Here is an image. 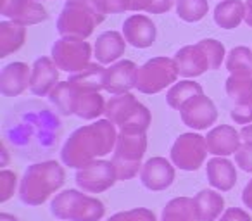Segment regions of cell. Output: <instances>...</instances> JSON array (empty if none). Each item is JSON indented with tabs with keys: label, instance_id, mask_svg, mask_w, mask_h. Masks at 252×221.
I'll return each instance as SVG.
<instances>
[{
	"label": "cell",
	"instance_id": "obj_1",
	"mask_svg": "<svg viewBox=\"0 0 252 221\" xmlns=\"http://www.w3.org/2000/svg\"><path fill=\"white\" fill-rule=\"evenodd\" d=\"M61 120L40 102H23L12 107L4 120V135L21 158L49 156L57 145Z\"/></svg>",
	"mask_w": 252,
	"mask_h": 221
},
{
	"label": "cell",
	"instance_id": "obj_2",
	"mask_svg": "<svg viewBox=\"0 0 252 221\" xmlns=\"http://www.w3.org/2000/svg\"><path fill=\"white\" fill-rule=\"evenodd\" d=\"M118 133V126L107 118L76 128L61 149V161L64 166L78 169L102 156L111 154L114 152Z\"/></svg>",
	"mask_w": 252,
	"mask_h": 221
},
{
	"label": "cell",
	"instance_id": "obj_3",
	"mask_svg": "<svg viewBox=\"0 0 252 221\" xmlns=\"http://www.w3.org/2000/svg\"><path fill=\"white\" fill-rule=\"evenodd\" d=\"M66 182L63 164L52 159L33 162L26 168L19 182V199L26 206H40Z\"/></svg>",
	"mask_w": 252,
	"mask_h": 221
},
{
	"label": "cell",
	"instance_id": "obj_4",
	"mask_svg": "<svg viewBox=\"0 0 252 221\" xmlns=\"http://www.w3.org/2000/svg\"><path fill=\"white\" fill-rule=\"evenodd\" d=\"M50 213L61 221H100L105 214L104 202L87 192L67 189L50 202Z\"/></svg>",
	"mask_w": 252,
	"mask_h": 221
},
{
	"label": "cell",
	"instance_id": "obj_5",
	"mask_svg": "<svg viewBox=\"0 0 252 221\" xmlns=\"http://www.w3.org/2000/svg\"><path fill=\"white\" fill-rule=\"evenodd\" d=\"M147 151V131L119 130L112 152V164L118 173V182L131 180L142 169V159Z\"/></svg>",
	"mask_w": 252,
	"mask_h": 221
},
{
	"label": "cell",
	"instance_id": "obj_6",
	"mask_svg": "<svg viewBox=\"0 0 252 221\" xmlns=\"http://www.w3.org/2000/svg\"><path fill=\"white\" fill-rule=\"evenodd\" d=\"M105 16L87 0H66L59 18H57V32L61 36H74L87 40L94 30L104 21Z\"/></svg>",
	"mask_w": 252,
	"mask_h": 221
},
{
	"label": "cell",
	"instance_id": "obj_7",
	"mask_svg": "<svg viewBox=\"0 0 252 221\" xmlns=\"http://www.w3.org/2000/svg\"><path fill=\"white\" fill-rule=\"evenodd\" d=\"M104 114L119 130L147 131L152 121L151 111L142 102H138L130 92L109 98Z\"/></svg>",
	"mask_w": 252,
	"mask_h": 221
},
{
	"label": "cell",
	"instance_id": "obj_8",
	"mask_svg": "<svg viewBox=\"0 0 252 221\" xmlns=\"http://www.w3.org/2000/svg\"><path fill=\"white\" fill-rule=\"evenodd\" d=\"M180 76L175 59L169 57H152L137 69L135 88L142 94H159L168 87H173Z\"/></svg>",
	"mask_w": 252,
	"mask_h": 221
},
{
	"label": "cell",
	"instance_id": "obj_9",
	"mask_svg": "<svg viewBox=\"0 0 252 221\" xmlns=\"http://www.w3.org/2000/svg\"><path fill=\"white\" fill-rule=\"evenodd\" d=\"M92 47L83 38L61 36L52 45V59L64 73H78L90 64Z\"/></svg>",
	"mask_w": 252,
	"mask_h": 221
},
{
	"label": "cell",
	"instance_id": "obj_10",
	"mask_svg": "<svg viewBox=\"0 0 252 221\" xmlns=\"http://www.w3.org/2000/svg\"><path fill=\"white\" fill-rule=\"evenodd\" d=\"M207 154L206 137L199 133H182L169 151L171 162L183 171H197L204 164Z\"/></svg>",
	"mask_w": 252,
	"mask_h": 221
},
{
	"label": "cell",
	"instance_id": "obj_11",
	"mask_svg": "<svg viewBox=\"0 0 252 221\" xmlns=\"http://www.w3.org/2000/svg\"><path fill=\"white\" fill-rule=\"evenodd\" d=\"M74 180H76L78 189L83 192L102 193L118 182V173H116L112 161L95 159V161L78 168Z\"/></svg>",
	"mask_w": 252,
	"mask_h": 221
},
{
	"label": "cell",
	"instance_id": "obj_12",
	"mask_svg": "<svg viewBox=\"0 0 252 221\" xmlns=\"http://www.w3.org/2000/svg\"><path fill=\"white\" fill-rule=\"evenodd\" d=\"M226 94L231 100L230 118L237 125L252 123V78L230 74L224 83Z\"/></svg>",
	"mask_w": 252,
	"mask_h": 221
},
{
	"label": "cell",
	"instance_id": "obj_13",
	"mask_svg": "<svg viewBox=\"0 0 252 221\" xmlns=\"http://www.w3.org/2000/svg\"><path fill=\"white\" fill-rule=\"evenodd\" d=\"M180 118L183 125L192 130H207L218 120V109L214 102L204 94L195 95L180 109Z\"/></svg>",
	"mask_w": 252,
	"mask_h": 221
},
{
	"label": "cell",
	"instance_id": "obj_14",
	"mask_svg": "<svg viewBox=\"0 0 252 221\" xmlns=\"http://www.w3.org/2000/svg\"><path fill=\"white\" fill-rule=\"evenodd\" d=\"M140 182L147 190L162 192L175 182V164L166 158H151L142 166Z\"/></svg>",
	"mask_w": 252,
	"mask_h": 221
},
{
	"label": "cell",
	"instance_id": "obj_15",
	"mask_svg": "<svg viewBox=\"0 0 252 221\" xmlns=\"http://www.w3.org/2000/svg\"><path fill=\"white\" fill-rule=\"evenodd\" d=\"M2 16L25 26L38 25L49 18L45 7L38 0H2Z\"/></svg>",
	"mask_w": 252,
	"mask_h": 221
},
{
	"label": "cell",
	"instance_id": "obj_16",
	"mask_svg": "<svg viewBox=\"0 0 252 221\" xmlns=\"http://www.w3.org/2000/svg\"><path fill=\"white\" fill-rule=\"evenodd\" d=\"M138 66L133 61H118L105 67L104 73V90L111 95L128 94L135 88V76H137Z\"/></svg>",
	"mask_w": 252,
	"mask_h": 221
},
{
	"label": "cell",
	"instance_id": "obj_17",
	"mask_svg": "<svg viewBox=\"0 0 252 221\" xmlns=\"http://www.w3.org/2000/svg\"><path fill=\"white\" fill-rule=\"evenodd\" d=\"M123 36L126 43H130L135 49H147L154 45L158 28L151 18L144 14H133L123 23Z\"/></svg>",
	"mask_w": 252,
	"mask_h": 221
},
{
	"label": "cell",
	"instance_id": "obj_18",
	"mask_svg": "<svg viewBox=\"0 0 252 221\" xmlns=\"http://www.w3.org/2000/svg\"><path fill=\"white\" fill-rule=\"evenodd\" d=\"M59 83V67L52 57H38L32 66L30 92L36 97H47Z\"/></svg>",
	"mask_w": 252,
	"mask_h": 221
},
{
	"label": "cell",
	"instance_id": "obj_19",
	"mask_svg": "<svg viewBox=\"0 0 252 221\" xmlns=\"http://www.w3.org/2000/svg\"><path fill=\"white\" fill-rule=\"evenodd\" d=\"M175 63L178 66L180 76L195 78L204 74L206 71H211V64L204 52L202 45L199 42L195 45H185L175 54Z\"/></svg>",
	"mask_w": 252,
	"mask_h": 221
},
{
	"label": "cell",
	"instance_id": "obj_20",
	"mask_svg": "<svg viewBox=\"0 0 252 221\" xmlns=\"http://www.w3.org/2000/svg\"><path fill=\"white\" fill-rule=\"evenodd\" d=\"M32 67L25 63H9L0 73V94L4 97H19L26 88H30Z\"/></svg>",
	"mask_w": 252,
	"mask_h": 221
},
{
	"label": "cell",
	"instance_id": "obj_21",
	"mask_svg": "<svg viewBox=\"0 0 252 221\" xmlns=\"http://www.w3.org/2000/svg\"><path fill=\"white\" fill-rule=\"evenodd\" d=\"M206 145L209 154L220 156V158H226L231 156L240 149L242 145V135L230 125H220L214 126L213 130L207 133Z\"/></svg>",
	"mask_w": 252,
	"mask_h": 221
},
{
	"label": "cell",
	"instance_id": "obj_22",
	"mask_svg": "<svg viewBox=\"0 0 252 221\" xmlns=\"http://www.w3.org/2000/svg\"><path fill=\"white\" fill-rule=\"evenodd\" d=\"M206 176L207 182L213 189L220 192H230L237 183V169L235 164L226 158H216L209 159L206 166Z\"/></svg>",
	"mask_w": 252,
	"mask_h": 221
},
{
	"label": "cell",
	"instance_id": "obj_23",
	"mask_svg": "<svg viewBox=\"0 0 252 221\" xmlns=\"http://www.w3.org/2000/svg\"><path fill=\"white\" fill-rule=\"evenodd\" d=\"M126 50V40L123 33L104 32L97 36L94 45V56L100 64H114Z\"/></svg>",
	"mask_w": 252,
	"mask_h": 221
},
{
	"label": "cell",
	"instance_id": "obj_24",
	"mask_svg": "<svg viewBox=\"0 0 252 221\" xmlns=\"http://www.w3.org/2000/svg\"><path fill=\"white\" fill-rule=\"evenodd\" d=\"M81 92L74 87L69 81H59V83L54 87V90L49 94L50 104L56 107V111L63 116H71V114H76V105L78 98H80Z\"/></svg>",
	"mask_w": 252,
	"mask_h": 221
},
{
	"label": "cell",
	"instance_id": "obj_25",
	"mask_svg": "<svg viewBox=\"0 0 252 221\" xmlns=\"http://www.w3.org/2000/svg\"><path fill=\"white\" fill-rule=\"evenodd\" d=\"M193 202L197 207L200 221H216L223 214L224 209V199L220 193V190L204 189L199 193H195Z\"/></svg>",
	"mask_w": 252,
	"mask_h": 221
},
{
	"label": "cell",
	"instance_id": "obj_26",
	"mask_svg": "<svg viewBox=\"0 0 252 221\" xmlns=\"http://www.w3.org/2000/svg\"><path fill=\"white\" fill-rule=\"evenodd\" d=\"M26 40V26L16 21H2L0 23V57L11 56L18 52Z\"/></svg>",
	"mask_w": 252,
	"mask_h": 221
},
{
	"label": "cell",
	"instance_id": "obj_27",
	"mask_svg": "<svg viewBox=\"0 0 252 221\" xmlns=\"http://www.w3.org/2000/svg\"><path fill=\"white\" fill-rule=\"evenodd\" d=\"M214 23L223 30H235L245 16V4L242 0H221L214 9Z\"/></svg>",
	"mask_w": 252,
	"mask_h": 221
},
{
	"label": "cell",
	"instance_id": "obj_28",
	"mask_svg": "<svg viewBox=\"0 0 252 221\" xmlns=\"http://www.w3.org/2000/svg\"><path fill=\"white\" fill-rule=\"evenodd\" d=\"M104 64L90 63L85 69L71 74L67 81L73 83L80 92H100L104 90Z\"/></svg>",
	"mask_w": 252,
	"mask_h": 221
},
{
	"label": "cell",
	"instance_id": "obj_29",
	"mask_svg": "<svg viewBox=\"0 0 252 221\" xmlns=\"http://www.w3.org/2000/svg\"><path fill=\"white\" fill-rule=\"evenodd\" d=\"M161 221H200L197 207L190 197H175L164 206Z\"/></svg>",
	"mask_w": 252,
	"mask_h": 221
},
{
	"label": "cell",
	"instance_id": "obj_30",
	"mask_svg": "<svg viewBox=\"0 0 252 221\" xmlns=\"http://www.w3.org/2000/svg\"><path fill=\"white\" fill-rule=\"evenodd\" d=\"M200 94H204L200 83H197L193 80H182V81H176L173 87H169L168 94H166V102H168V105L171 109L180 111L185 102H189L192 97Z\"/></svg>",
	"mask_w": 252,
	"mask_h": 221
},
{
	"label": "cell",
	"instance_id": "obj_31",
	"mask_svg": "<svg viewBox=\"0 0 252 221\" xmlns=\"http://www.w3.org/2000/svg\"><path fill=\"white\" fill-rule=\"evenodd\" d=\"M105 104L107 102L104 100L100 92H81L74 116L87 121L97 120L98 116H102L105 113Z\"/></svg>",
	"mask_w": 252,
	"mask_h": 221
},
{
	"label": "cell",
	"instance_id": "obj_32",
	"mask_svg": "<svg viewBox=\"0 0 252 221\" xmlns=\"http://www.w3.org/2000/svg\"><path fill=\"white\" fill-rule=\"evenodd\" d=\"M226 69L233 76L252 78V50L249 47H235L226 54Z\"/></svg>",
	"mask_w": 252,
	"mask_h": 221
},
{
	"label": "cell",
	"instance_id": "obj_33",
	"mask_svg": "<svg viewBox=\"0 0 252 221\" xmlns=\"http://www.w3.org/2000/svg\"><path fill=\"white\" fill-rule=\"evenodd\" d=\"M209 11L207 0H176V14L185 23H197Z\"/></svg>",
	"mask_w": 252,
	"mask_h": 221
},
{
	"label": "cell",
	"instance_id": "obj_34",
	"mask_svg": "<svg viewBox=\"0 0 252 221\" xmlns=\"http://www.w3.org/2000/svg\"><path fill=\"white\" fill-rule=\"evenodd\" d=\"M200 45H202L204 52H206L207 59H209V64H211V71H216L221 67V63L224 61L226 57V50H224V45L221 42L214 38H204L200 40Z\"/></svg>",
	"mask_w": 252,
	"mask_h": 221
},
{
	"label": "cell",
	"instance_id": "obj_35",
	"mask_svg": "<svg viewBox=\"0 0 252 221\" xmlns=\"http://www.w3.org/2000/svg\"><path fill=\"white\" fill-rule=\"evenodd\" d=\"M90 2L104 16L131 11V0H90Z\"/></svg>",
	"mask_w": 252,
	"mask_h": 221
},
{
	"label": "cell",
	"instance_id": "obj_36",
	"mask_svg": "<svg viewBox=\"0 0 252 221\" xmlns=\"http://www.w3.org/2000/svg\"><path fill=\"white\" fill-rule=\"evenodd\" d=\"M107 221H158V218L147 207H135V209L112 214Z\"/></svg>",
	"mask_w": 252,
	"mask_h": 221
},
{
	"label": "cell",
	"instance_id": "obj_37",
	"mask_svg": "<svg viewBox=\"0 0 252 221\" xmlns=\"http://www.w3.org/2000/svg\"><path fill=\"white\" fill-rule=\"evenodd\" d=\"M16 183H18V176L14 171H9V169L0 171V202H7L14 195Z\"/></svg>",
	"mask_w": 252,
	"mask_h": 221
},
{
	"label": "cell",
	"instance_id": "obj_38",
	"mask_svg": "<svg viewBox=\"0 0 252 221\" xmlns=\"http://www.w3.org/2000/svg\"><path fill=\"white\" fill-rule=\"evenodd\" d=\"M235 162L245 173H252V142H244L235 152Z\"/></svg>",
	"mask_w": 252,
	"mask_h": 221
},
{
	"label": "cell",
	"instance_id": "obj_39",
	"mask_svg": "<svg viewBox=\"0 0 252 221\" xmlns=\"http://www.w3.org/2000/svg\"><path fill=\"white\" fill-rule=\"evenodd\" d=\"M218 221H252V218L240 207H230L221 214Z\"/></svg>",
	"mask_w": 252,
	"mask_h": 221
},
{
	"label": "cell",
	"instance_id": "obj_40",
	"mask_svg": "<svg viewBox=\"0 0 252 221\" xmlns=\"http://www.w3.org/2000/svg\"><path fill=\"white\" fill-rule=\"evenodd\" d=\"M154 5H156V0H131V11L135 12L145 11L149 14H152Z\"/></svg>",
	"mask_w": 252,
	"mask_h": 221
},
{
	"label": "cell",
	"instance_id": "obj_41",
	"mask_svg": "<svg viewBox=\"0 0 252 221\" xmlns=\"http://www.w3.org/2000/svg\"><path fill=\"white\" fill-rule=\"evenodd\" d=\"M242 202L245 204V207H249L252 211V180H249L244 192H242Z\"/></svg>",
	"mask_w": 252,
	"mask_h": 221
},
{
	"label": "cell",
	"instance_id": "obj_42",
	"mask_svg": "<svg viewBox=\"0 0 252 221\" xmlns=\"http://www.w3.org/2000/svg\"><path fill=\"white\" fill-rule=\"evenodd\" d=\"M244 21L247 23V26L252 28V0H247L245 2V16H244Z\"/></svg>",
	"mask_w": 252,
	"mask_h": 221
},
{
	"label": "cell",
	"instance_id": "obj_43",
	"mask_svg": "<svg viewBox=\"0 0 252 221\" xmlns=\"http://www.w3.org/2000/svg\"><path fill=\"white\" fill-rule=\"evenodd\" d=\"M240 135H242V140L244 142H252V123L245 125V126L242 128Z\"/></svg>",
	"mask_w": 252,
	"mask_h": 221
},
{
	"label": "cell",
	"instance_id": "obj_44",
	"mask_svg": "<svg viewBox=\"0 0 252 221\" xmlns=\"http://www.w3.org/2000/svg\"><path fill=\"white\" fill-rule=\"evenodd\" d=\"M0 221H19V220L16 216H12V214L2 213V214H0Z\"/></svg>",
	"mask_w": 252,
	"mask_h": 221
},
{
	"label": "cell",
	"instance_id": "obj_45",
	"mask_svg": "<svg viewBox=\"0 0 252 221\" xmlns=\"http://www.w3.org/2000/svg\"><path fill=\"white\" fill-rule=\"evenodd\" d=\"M42 2H43V0H42Z\"/></svg>",
	"mask_w": 252,
	"mask_h": 221
}]
</instances>
